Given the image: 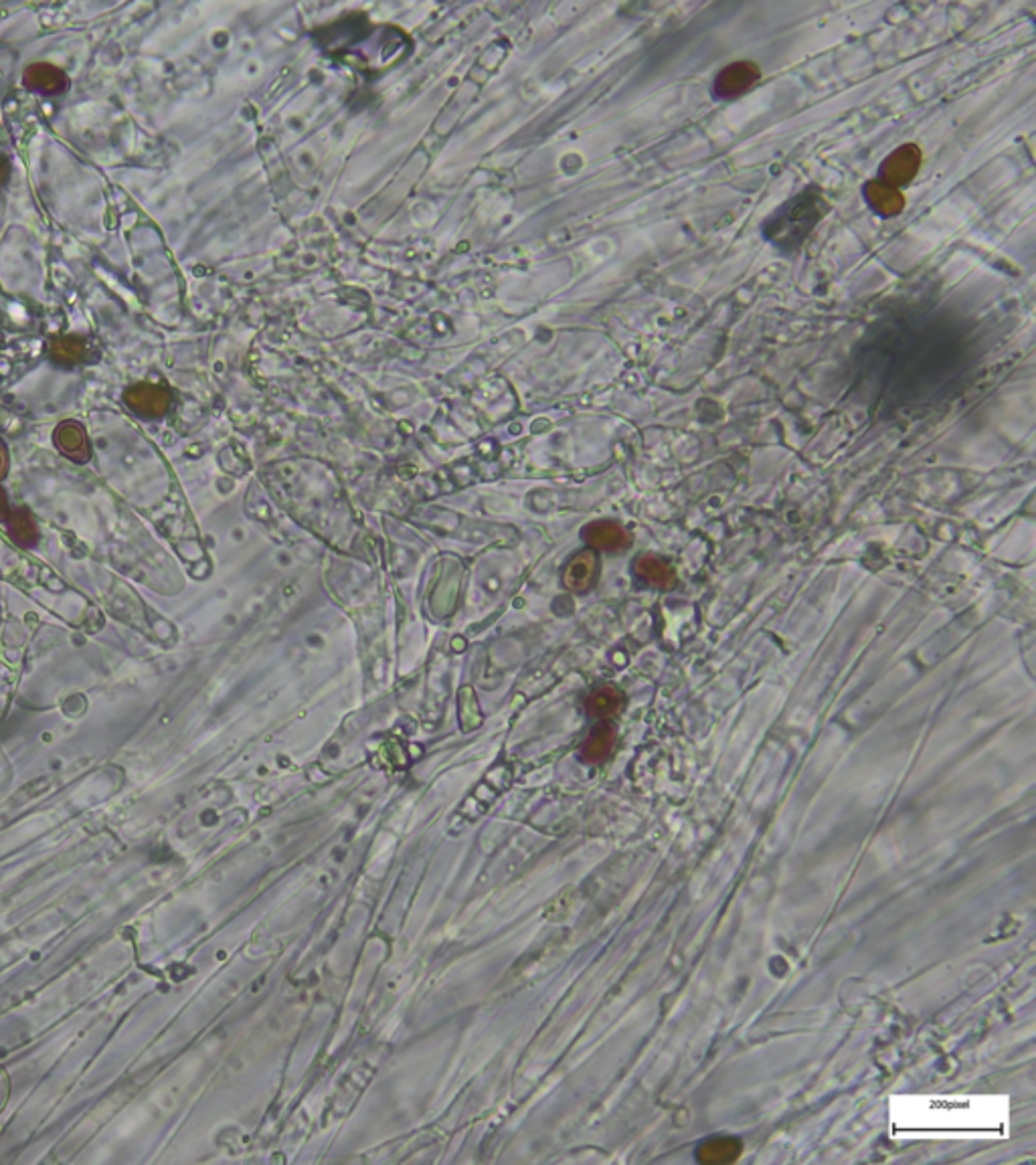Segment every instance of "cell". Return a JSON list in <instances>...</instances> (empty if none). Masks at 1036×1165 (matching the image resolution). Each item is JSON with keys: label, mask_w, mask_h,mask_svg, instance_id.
Masks as SVG:
<instances>
[{"label": "cell", "mask_w": 1036, "mask_h": 1165, "mask_svg": "<svg viewBox=\"0 0 1036 1165\" xmlns=\"http://www.w3.org/2000/svg\"><path fill=\"white\" fill-rule=\"evenodd\" d=\"M920 163H922V152L913 144H905V146L897 148L885 160L883 167H881L879 181L897 188L899 184L909 182L915 175H918Z\"/></svg>", "instance_id": "obj_5"}, {"label": "cell", "mask_w": 1036, "mask_h": 1165, "mask_svg": "<svg viewBox=\"0 0 1036 1165\" xmlns=\"http://www.w3.org/2000/svg\"><path fill=\"white\" fill-rule=\"evenodd\" d=\"M585 539L593 548L618 552L629 546V535L616 522H593L585 529Z\"/></svg>", "instance_id": "obj_8"}, {"label": "cell", "mask_w": 1036, "mask_h": 1165, "mask_svg": "<svg viewBox=\"0 0 1036 1165\" xmlns=\"http://www.w3.org/2000/svg\"><path fill=\"white\" fill-rule=\"evenodd\" d=\"M11 514V506H9V496L5 492V488L0 486V522H7Z\"/></svg>", "instance_id": "obj_18"}, {"label": "cell", "mask_w": 1036, "mask_h": 1165, "mask_svg": "<svg viewBox=\"0 0 1036 1165\" xmlns=\"http://www.w3.org/2000/svg\"><path fill=\"white\" fill-rule=\"evenodd\" d=\"M635 573L642 581L658 587V589H672L676 583L674 569L656 554H644L635 560Z\"/></svg>", "instance_id": "obj_12"}, {"label": "cell", "mask_w": 1036, "mask_h": 1165, "mask_svg": "<svg viewBox=\"0 0 1036 1165\" xmlns=\"http://www.w3.org/2000/svg\"><path fill=\"white\" fill-rule=\"evenodd\" d=\"M11 171H13V167H11V158H9L5 152H0V186H5V184L9 182V179H11Z\"/></svg>", "instance_id": "obj_16"}, {"label": "cell", "mask_w": 1036, "mask_h": 1165, "mask_svg": "<svg viewBox=\"0 0 1036 1165\" xmlns=\"http://www.w3.org/2000/svg\"><path fill=\"white\" fill-rule=\"evenodd\" d=\"M0 344H3V336H0Z\"/></svg>", "instance_id": "obj_19"}, {"label": "cell", "mask_w": 1036, "mask_h": 1165, "mask_svg": "<svg viewBox=\"0 0 1036 1165\" xmlns=\"http://www.w3.org/2000/svg\"><path fill=\"white\" fill-rule=\"evenodd\" d=\"M23 86L29 92L41 94L47 98L61 96L69 90V77L63 69L51 63H31L23 73Z\"/></svg>", "instance_id": "obj_3"}, {"label": "cell", "mask_w": 1036, "mask_h": 1165, "mask_svg": "<svg viewBox=\"0 0 1036 1165\" xmlns=\"http://www.w3.org/2000/svg\"><path fill=\"white\" fill-rule=\"evenodd\" d=\"M90 354V340L79 334L53 336L47 348L49 360L59 369H75L79 365H84L88 363Z\"/></svg>", "instance_id": "obj_6"}, {"label": "cell", "mask_w": 1036, "mask_h": 1165, "mask_svg": "<svg viewBox=\"0 0 1036 1165\" xmlns=\"http://www.w3.org/2000/svg\"><path fill=\"white\" fill-rule=\"evenodd\" d=\"M614 739H616V735H614V731L610 727H597L593 731V735L589 737V741L585 743V747H583V757L587 761H593V763L606 759L610 755V751H612Z\"/></svg>", "instance_id": "obj_13"}, {"label": "cell", "mask_w": 1036, "mask_h": 1165, "mask_svg": "<svg viewBox=\"0 0 1036 1165\" xmlns=\"http://www.w3.org/2000/svg\"><path fill=\"white\" fill-rule=\"evenodd\" d=\"M55 448L73 464H88L92 460V444L82 423L63 421L53 433Z\"/></svg>", "instance_id": "obj_4"}, {"label": "cell", "mask_w": 1036, "mask_h": 1165, "mask_svg": "<svg viewBox=\"0 0 1036 1165\" xmlns=\"http://www.w3.org/2000/svg\"><path fill=\"white\" fill-rule=\"evenodd\" d=\"M826 213L828 205L824 203L822 194L806 188L804 192L789 198L768 219L764 225V235L777 250L795 252Z\"/></svg>", "instance_id": "obj_1"}, {"label": "cell", "mask_w": 1036, "mask_h": 1165, "mask_svg": "<svg viewBox=\"0 0 1036 1165\" xmlns=\"http://www.w3.org/2000/svg\"><path fill=\"white\" fill-rule=\"evenodd\" d=\"M587 706H589V710H591L593 714H597V716H610V714H616V712L620 710V706H622V694H620L616 689H610V687H606V689H602V691L593 692V696L589 698Z\"/></svg>", "instance_id": "obj_15"}, {"label": "cell", "mask_w": 1036, "mask_h": 1165, "mask_svg": "<svg viewBox=\"0 0 1036 1165\" xmlns=\"http://www.w3.org/2000/svg\"><path fill=\"white\" fill-rule=\"evenodd\" d=\"M739 1143L733 1139H716L701 1149L699 1159L703 1163H727L739 1155Z\"/></svg>", "instance_id": "obj_14"}, {"label": "cell", "mask_w": 1036, "mask_h": 1165, "mask_svg": "<svg viewBox=\"0 0 1036 1165\" xmlns=\"http://www.w3.org/2000/svg\"><path fill=\"white\" fill-rule=\"evenodd\" d=\"M124 405L142 419H161L171 409V393L163 387L138 383L124 391L122 395Z\"/></svg>", "instance_id": "obj_2"}, {"label": "cell", "mask_w": 1036, "mask_h": 1165, "mask_svg": "<svg viewBox=\"0 0 1036 1165\" xmlns=\"http://www.w3.org/2000/svg\"><path fill=\"white\" fill-rule=\"evenodd\" d=\"M9 466H11V458H9V448L3 439H0V479H5L9 473Z\"/></svg>", "instance_id": "obj_17"}, {"label": "cell", "mask_w": 1036, "mask_h": 1165, "mask_svg": "<svg viewBox=\"0 0 1036 1165\" xmlns=\"http://www.w3.org/2000/svg\"><path fill=\"white\" fill-rule=\"evenodd\" d=\"M864 196L868 200V205L874 209V213H879L883 217H891V215H899L905 200L901 196V192L895 186H889L881 181L870 182L864 188Z\"/></svg>", "instance_id": "obj_9"}, {"label": "cell", "mask_w": 1036, "mask_h": 1165, "mask_svg": "<svg viewBox=\"0 0 1036 1165\" xmlns=\"http://www.w3.org/2000/svg\"><path fill=\"white\" fill-rule=\"evenodd\" d=\"M760 77V69L753 63H733L725 67L714 79V96L723 100H735L747 92Z\"/></svg>", "instance_id": "obj_7"}, {"label": "cell", "mask_w": 1036, "mask_h": 1165, "mask_svg": "<svg viewBox=\"0 0 1036 1165\" xmlns=\"http://www.w3.org/2000/svg\"><path fill=\"white\" fill-rule=\"evenodd\" d=\"M595 573H597L595 552L583 550L567 565L565 575H563V583L571 591H587L595 581Z\"/></svg>", "instance_id": "obj_11"}, {"label": "cell", "mask_w": 1036, "mask_h": 1165, "mask_svg": "<svg viewBox=\"0 0 1036 1165\" xmlns=\"http://www.w3.org/2000/svg\"><path fill=\"white\" fill-rule=\"evenodd\" d=\"M7 527H9L11 539L23 548H35L38 545V539H41V533H38L35 516L25 506L11 510V514L7 518Z\"/></svg>", "instance_id": "obj_10"}]
</instances>
